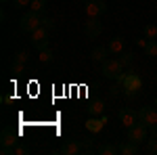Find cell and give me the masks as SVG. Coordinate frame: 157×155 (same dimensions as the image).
<instances>
[{"label":"cell","mask_w":157,"mask_h":155,"mask_svg":"<svg viewBox=\"0 0 157 155\" xmlns=\"http://www.w3.org/2000/svg\"><path fill=\"white\" fill-rule=\"evenodd\" d=\"M120 82H121V90H124V95L128 96V99H134V96L143 90V78L138 73H134L132 69L130 72H124Z\"/></svg>","instance_id":"obj_1"},{"label":"cell","mask_w":157,"mask_h":155,"mask_svg":"<svg viewBox=\"0 0 157 155\" xmlns=\"http://www.w3.org/2000/svg\"><path fill=\"white\" fill-rule=\"evenodd\" d=\"M42 13H36V11H29L25 13L23 17L19 19V27H21V32H25V34H32V32H36L38 27L42 25Z\"/></svg>","instance_id":"obj_2"},{"label":"cell","mask_w":157,"mask_h":155,"mask_svg":"<svg viewBox=\"0 0 157 155\" xmlns=\"http://www.w3.org/2000/svg\"><path fill=\"white\" fill-rule=\"evenodd\" d=\"M101 73L109 80H120L124 76V65L120 59H107L101 63Z\"/></svg>","instance_id":"obj_3"},{"label":"cell","mask_w":157,"mask_h":155,"mask_svg":"<svg viewBox=\"0 0 157 155\" xmlns=\"http://www.w3.org/2000/svg\"><path fill=\"white\" fill-rule=\"evenodd\" d=\"M147 138H149V126H147V124L136 122V124H132V126L128 128V141L140 145V143H147Z\"/></svg>","instance_id":"obj_4"},{"label":"cell","mask_w":157,"mask_h":155,"mask_svg":"<svg viewBox=\"0 0 157 155\" xmlns=\"http://www.w3.org/2000/svg\"><path fill=\"white\" fill-rule=\"evenodd\" d=\"M138 122H143L149 126L151 132H157V107H143L138 109Z\"/></svg>","instance_id":"obj_5"},{"label":"cell","mask_w":157,"mask_h":155,"mask_svg":"<svg viewBox=\"0 0 157 155\" xmlns=\"http://www.w3.org/2000/svg\"><path fill=\"white\" fill-rule=\"evenodd\" d=\"M29 40H32V46L38 48V50H46L48 48V29L44 25H40L36 32L29 34Z\"/></svg>","instance_id":"obj_6"},{"label":"cell","mask_w":157,"mask_h":155,"mask_svg":"<svg viewBox=\"0 0 157 155\" xmlns=\"http://www.w3.org/2000/svg\"><path fill=\"white\" fill-rule=\"evenodd\" d=\"M21 138V132L13 130V128H2L0 132V147H17Z\"/></svg>","instance_id":"obj_7"},{"label":"cell","mask_w":157,"mask_h":155,"mask_svg":"<svg viewBox=\"0 0 157 155\" xmlns=\"http://www.w3.org/2000/svg\"><path fill=\"white\" fill-rule=\"evenodd\" d=\"M84 34H86V38H90V40H97V38L103 34V23L98 21V17H90L84 23Z\"/></svg>","instance_id":"obj_8"},{"label":"cell","mask_w":157,"mask_h":155,"mask_svg":"<svg viewBox=\"0 0 157 155\" xmlns=\"http://www.w3.org/2000/svg\"><path fill=\"white\" fill-rule=\"evenodd\" d=\"M84 11H86L88 17H101V15L107 13V2L105 0H88Z\"/></svg>","instance_id":"obj_9"},{"label":"cell","mask_w":157,"mask_h":155,"mask_svg":"<svg viewBox=\"0 0 157 155\" xmlns=\"http://www.w3.org/2000/svg\"><path fill=\"white\" fill-rule=\"evenodd\" d=\"M117 118H120V122L126 128H130L132 124L138 122V111H134V109H130V107H121L120 111H117Z\"/></svg>","instance_id":"obj_10"},{"label":"cell","mask_w":157,"mask_h":155,"mask_svg":"<svg viewBox=\"0 0 157 155\" xmlns=\"http://www.w3.org/2000/svg\"><path fill=\"white\" fill-rule=\"evenodd\" d=\"M82 149H84V143H82V141H67V143H63V147L59 149V153H63V155H78Z\"/></svg>","instance_id":"obj_11"},{"label":"cell","mask_w":157,"mask_h":155,"mask_svg":"<svg viewBox=\"0 0 157 155\" xmlns=\"http://www.w3.org/2000/svg\"><path fill=\"white\" fill-rule=\"evenodd\" d=\"M86 111H88V115H103L105 113V101L103 99H92L90 103H88V107H86Z\"/></svg>","instance_id":"obj_12"},{"label":"cell","mask_w":157,"mask_h":155,"mask_svg":"<svg viewBox=\"0 0 157 155\" xmlns=\"http://www.w3.org/2000/svg\"><path fill=\"white\" fill-rule=\"evenodd\" d=\"M105 122H107V118L105 115H90V119L86 122V128H88V132H101L103 130V126H105Z\"/></svg>","instance_id":"obj_13"},{"label":"cell","mask_w":157,"mask_h":155,"mask_svg":"<svg viewBox=\"0 0 157 155\" xmlns=\"http://www.w3.org/2000/svg\"><path fill=\"white\" fill-rule=\"evenodd\" d=\"M109 48L107 46H97V48H92V52H90V59H92V63L97 65V63H103V61H107L109 59Z\"/></svg>","instance_id":"obj_14"},{"label":"cell","mask_w":157,"mask_h":155,"mask_svg":"<svg viewBox=\"0 0 157 155\" xmlns=\"http://www.w3.org/2000/svg\"><path fill=\"white\" fill-rule=\"evenodd\" d=\"M124 44H126V40H124L121 36H115V38H111V40H109L107 48H109V52L115 57V55H120L121 50H124Z\"/></svg>","instance_id":"obj_15"},{"label":"cell","mask_w":157,"mask_h":155,"mask_svg":"<svg viewBox=\"0 0 157 155\" xmlns=\"http://www.w3.org/2000/svg\"><path fill=\"white\" fill-rule=\"evenodd\" d=\"M138 151H140V149H138V145L132 143V141H128V143L120 145V153H121V155H136Z\"/></svg>","instance_id":"obj_16"},{"label":"cell","mask_w":157,"mask_h":155,"mask_svg":"<svg viewBox=\"0 0 157 155\" xmlns=\"http://www.w3.org/2000/svg\"><path fill=\"white\" fill-rule=\"evenodd\" d=\"M97 153L98 155H115V153H120V147L117 145H111V143H105L97 149Z\"/></svg>","instance_id":"obj_17"},{"label":"cell","mask_w":157,"mask_h":155,"mask_svg":"<svg viewBox=\"0 0 157 155\" xmlns=\"http://www.w3.org/2000/svg\"><path fill=\"white\" fill-rule=\"evenodd\" d=\"M149 155H157V132H151L149 138H147V149H145Z\"/></svg>","instance_id":"obj_18"},{"label":"cell","mask_w":157,"mask_h":155,"mask_svg":"<svg viewBox=\"0 0 157 155\" xmlns=\"http://www.w3.org/2000/svg\"><path fill=\"white\" fill-rule=\"evenodd\" d=\"M143 34H145L147 40H155L157 38V25L155 23H147L145 27H143Z\"/></svg>","instance_id":"obj_19"},{"label":"cell","mask_w":157,"mask_h":155,"mask_svg":"<svg viewBox=\"0 0 157 155\" xmlns=\"http://www.w3.org/2000/svg\"><path fill=\"white\" fill-rule=\"evenodd\" d=\"M120 61L124 67H130L134 63V52H130V50H121L120 52Z\"/></svg>","instance_id":"obj_20"},{"label":"cell","mask_w":157,"mask_h":155,"mask_svg":"<svg viewBox=\"0 0 157 155\" xmlns=\"http://www.w3.org/2000/svg\"><path fill=\"white\" fill-rule=\"evenodd\" d=\"M143 50H145L147 57H157V40H147Z\"/></svg>","instance_id":"obj_21"},{"label":"cell","mask_w":157,"mask_h":155,"mask_svg":"<svg viewBox=\"0 0 157 155\" xmlns=\"http://www.w3.org/2000/svg\"><path fill=\"white\" fill-rule=\"evenodd\" d=\"M29 9H32V11H36V13H42V15H44V11H46V0H32Z\"/></svg>","instance_id":"obj_22"},{"label":"cell","mask_w":157,"mask_h":155,"mask_svg":"<svg viewBox=\"0 0 157 155\" xmlns=\"http://www.w3.org/2000/svg\"><path fill=\"white\" fill-rule=\"evenodd\" d=\"M120 90H121V82L120 80H113V86L109 88V95L115 99V96H120Z\"/></svg>","instance_id":"obj_23"},{"label":"cell","mask_w":157,"mask_h":155,"mask_svg":"<svg viewBox=\"0 0 157 155\" xmlns=\"http://www.w3.org/2000/svg\"><path fill=\"white\" fill-rule=\"evenodd\" d=\"M11 72H13V73H17V76H19V73H23V72H25V63L13 61V63H11Z\"/></svg>","instance_id":"obj_24"},{"label":"cell","mask_w":157,"mask_h":155,"mask_svg":"<svg viewBox=\"0 0 157 155\" xmlns=\"http://www.w3.org/2000/svg\"><path fill=\"white\" fill-rule=\"evenodd\" d=\"M27 59H29V55L25 50H19V52L13 55V61H19V63H27Z\"/></svg>","instance_id":"obj_25"},{"label":"cell","mask_w":157,"mask_h":155,"mask_svg":"<svg viewBox=\"0 0 157 155\" xmlns=\"http://www.w3.org/2000/svg\"><path fill=\"white\" fill-rule=\"evenodd\" d=\"M29 4H32V0H13V9H17V11H21Z\"/></svg>","instance_id":"obj_26"},{"label":"cell","mask_w":157,"mask_h":155,"mask_svg":"<svg viewBox=\"0 0 157 155\" xmlns=\"http://www.w3.org/2000/svg\"><path fill=\"white\" fill-rule=\"evenodd\" d=\"M40 61H42V63H50V61H52V52H50V48L40 50Z\"/></svg>","instance_id":"obj_27"},{"label":"cell","mask_w":157,"mask_h":155,"mask_svg":"<svg viewBox=\"0 0 157 155\" xmlns=\"http://www.w3.org/2000/svg\"><path fill=\"white\" fill-rule=\"evenodd\" d=\"M42 25H44L46 29H52V27H55V21H52L50 17H46V15H44V17H42Z\"/></svg>","instance_id":"obj_28"},{"label":"cell","mask_w":157,"mask_h":155,"mask_svg":"<svg viewBox=\"0 0 157 155\" xmlns=\"http://www.w3.org/2000/svg\"><path fill=\"white\" fill-rule=\"evenodd\" d=\"M27 153H29V149L23 147V145H17L15 147V155H27Z\"/></svg>","instance_id":"obj_29"},{"label":"cell","mask_w":157,"mask_h":155,"mask_svg":"<svg viewBox=\"0 0 157 155\" xmlns=\"http://www.w3.org/2000/svg\"><path fill=\"white\" fill-rule=\"evenodd\" d=\"M2 155H15V147H0Z\"/></svg>","instance_id":"obj_30"},{"label":"cell","mask_w":157,"mask_h":155,"mask_svg":"<svg viewBox=\"0 0 157 155\" xmlns=\"http://www.w3.org/2000/svg\"><path fill=\"white\" fill-rule=\"evenodd\" d=\"M134 42H136L138 46H143V48H145V44H147V40H145V38H134Z\"/></svg>","instance_id":"obj_31"},{"label":"cell","mask_w":157,"mask_h":155,"mask_svg":"<svg viewBox=\"0 0 157 155\" xmlns=\"http://www.w3.org/2000/svg\"><path fill=\"white\" fill-rule=\"evenodd\" d=\"M153 105H155V107H157V96H155V101H153Z\"/></svg>","instance_id":"obj_32"},{"label":"cell","mask_w":157,"mask_h":155,"mask_svg":"<svg viewBox=\"0 0 157 155\" xmlns=\"http://www.w3.org/2000/svg\"><path fill=\"white\" fill-rule=\"evenodd\" d=\"M0 2H2V4H6V2H9V0H0Z\"/></svg>","instance_id":"obj_33"},{"label":"cell","mask_w":157,"mask_h":155,"mask_svg":"<svg viewBox=\"0 0 157 155\" xmlns=\"http://www.w3.org/2000/svg\"><path fill=\"white\" fill-rule=\"evenodd\" d=\"M155 82H157V76H155Z\"/></svg>","instance_id":"obj_34"},{"label":"cell","mask_w":157,"mask_h":155,"mask_svg":"<svg viewBox=\"0 0 157 155\" xmlns=\"http://www.w3.org/2000/svg\"><path fill=\"white\" fill-rule=\"evenodd\" d=\"M155 13H157V6H155Z\"/></svg>","instance_id":"obj_35"}]
</instances>
